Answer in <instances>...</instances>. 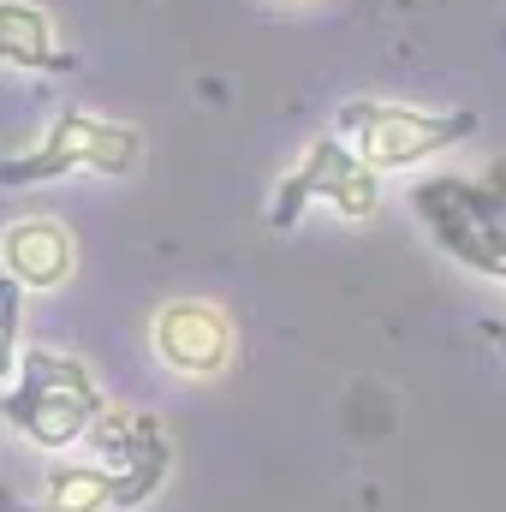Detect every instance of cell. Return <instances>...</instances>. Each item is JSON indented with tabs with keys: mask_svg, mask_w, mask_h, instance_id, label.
Masks as SVG:
<instances>
[{
	"mask_svg": "<svg viewBox=\"0 0 506 512\" xmlns=\"http://www.w3.org/2000/svg\"><path fill=\"white\" fill-rule=\"evenodd\" d=\"M423 227L435 245L465 262L471 274H489L506 286V155H495L483 173H435L411 191Z\"/></svg>",
	"mask_w": 506,
	"mask_h": 512,
	"instance_id": "2",
	"label": "cell"
},
{
	"mask_svg": "<svg viewBox=\"0 0 506 512\" xmlns=\"http://www.w3.org/2000/svg\"><path fill=\"white\" fill-rule=\"evenodd\" d=\"M102 411H108V399H102L96 376L72 352H54V346H24L18 352V376L0 387L6 429H18L42 453L78 447L96 429Z\"/></svg>",
	"mask_w": 506,
	"mask_h": 512,
	"instance_id": "1",
	"label": "cell"
},
{
	"mask_svg": "<svg viewBox=\"0 0 506 512\" xmlns=\"http://www.w3.org/2000/svg\"><path fill=\"white\" fill-rule=\"evenodd\" d=\"M42 512H114V471L102 459H66L42 483Z\"/></svg>",
	"mask_w": 506,
	"mask_h": 512,
	"instance_id": "10",
	"label": "cell"
},
{
	"mask_svg": "<svg viewBox=\"0 0 506 512\" xmlns=\"http://www.w3.org/2000/svg\"><path fill=\"white\" fill-rule=\"evenodd\" d=\"M149 346L185 382H215L233 370V322L209 298H167L149 316Z\"/></svg>",
	"mask_w": 506,
	"mask_h": 512,
	"instance_id": "6",
	"label": "cell"
},
{
	"mask_svg": "<svg viewBox=\"0 0 506 512\" xmlns=\"http://www.w3.org/2000/svg\"><path fill=\"white\" fill-rule=\"evenodd\" d=\"M18 298H24V286L0 274V387L18 376V352H24V346H18V322H24V316H18Z\"/></svg>",
	"mask_w": 506,
	"mask_h": 512,
	"instance_id": "11",
	"label": "cell"
},
{
	"mask_svg": "<svg viewBox=\"0 0 506 512\" xmlns=\"http://www.w3.org/2000/svg\"><path fill=\"white\" fill-rule=\"evenodd\" d=\"M0 66H12V72H72L78 60L60 48V30L36 0H0Z\"/></svg>",
	"mask_w": 506,
	"mask_h": 512,
	"instance_id": "9",
	"label": "cell"
},
{
	"mask_svg": "<svg viewBox=\"0 0 506 512\" xmlns=\"http://www.w3.org/2000/svg\"><path fill=\"white\" fill-rule=\"evenodd\" d=\"M340 137L376 167V173H405V167H423L459 143L477 137V114L471 108H453V114H435V108H411V102H376V96H358L334 114Z\"/></svg>",
	"mask_w": 506,
	"mask_h": 512,
	"instance_id": "3",
	"label": "cell"
},
{
	"mask_svg": "<svg viewBox=\"0 0 506 512\" xmlns=\"http://www.w3.org/2000/svg\"><path fill=\"white\" fill-rule=\"evenodd\" d=\"M84 441H96V459L114 471V507H143V501L161 495V483L173 471V441H167V429L155 417L102 411Z\"/></svg>",
	"mask_w": 506,
	"mask_h": 512,
	"instance_id": "7",
	"label": "cell"
},
{
	"mask_svg": "<svg viewBox=\"0 0 506 512\" xmlns=\"http://www.w3.org/2000/svg\"><path fill=\"white\" fill-rule=\"evenodd\" d=\"M310 203H328L340 221H370L381 209V173L340 137V131H334V137H316V143L304 149V161L274 185L268 227H274V233H292Z\"/></svg>",
	"mask_w": 506,
	"mask_h": 512,
	"instance_id": "5",
	"label": "cell"
},
{
	"mask_svg": "<svg viewBox=\"0 0 506 512\" xmlns=\"http://www.w3.org/2000/svg\"><path fill=\"white\" fill-rule=\"evenodd\" d=\"M143 161V131L126 120H102L90 108H66L54 126L42 131V143H30L24 155L0 161V185L24 191V185H48L66 173H102V179H126Z\"/></svg>",
	"mask_w": 506,
	"mask_h": 512,
	"instance_id": "4",
	"label": "cell"
},
{
	"mask_svg": "<svg viewBox=\"0 0 506 512\" xmlns=\"http://www.w3.org/2000/svg\"><path fill=\"white\" fill-rule=\"evenodd\" d=\"M0 274L24 292H60L78 274V239L60 215H18L0 233Z\"/></svg>",
	"mask_w": 506,
	"mask_h": 512,
	"instance_id": "8",
	"label": "cell"
}]
</instances>
